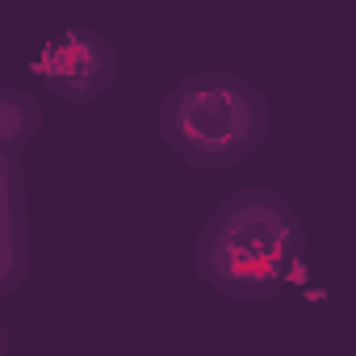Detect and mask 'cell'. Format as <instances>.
<instances>
[{
	"label": "cell",
	"mask_w": 356,
	"mask_h": 356,
	"mask_svg": "<svg viewBox=\"0 0 356 356\" xmlns=\"http://www.w3.org/2000/svg\"><path fill=\"white\" fill-rule=\"evenodd\" d=\"M306 260V227L277 189H235L197 231L193 273L235 302L277 298Z\"/></svg>",
	"instance_id": "6da1fadb"
},
{
	"label": "cell",
	"mask_w": 356,
	"mask_h": 356,
	"mask_svg": "<svg viewBox=\"0 0 356 356\" xmlns=\"http://www.w3.org/2000/svg\"><path fill=\"white\" fill-rule=\"evenodd\" d=\"M159 138L197 172H227L268 138V101L231 67L185 76L159 97Z\"/></svg>",
	"instance_id": "7a4b0ae2"
},
{
	"label": "cell",
	"mask_w": 356,
	"mask_h": 356,
	"mask_svg": "<svg viewBox=\"0 0 356 356\" xmlns=\"http://www.w3.org/2000/svg\"><path fill=\"white\" fill-rule=\"evenodd\" d=\"M34 72L59 101L92 105L118 80V47L92 26H67L42 47Z\"/></svg>",
	"instance_id": "3957f363"
},
{
	"label": "cell",
	"mask_w": 356,
	"mask_h": 356,
	"mask_svg": "<svg viewBox=\"0 0 356 356\" xmlns=\"http://www.w3.org/2000/svg\"><path fill=\"white\" fill-rule=\"evenodd\" d=\"M0 293H17L30 277V206L22 155H0Z\"/></svg>",
	"instance_id": "277c9868"
},
{
	"label": "cell",
	"mask_w": 356,
	"mask_h": 356,
	"mask_svg": "<svg viewBox=\"0 0 356 356\" xmlns=\"http://www.w3.org/2000/svg\"><path fill=\"white\" fill-rule=\"evenodd\" d=\"M42 130V105L34 92L0 88V155H26V147Z\"/></svg>",
	"instance_id": "5b68a950"
}]
</instances>
